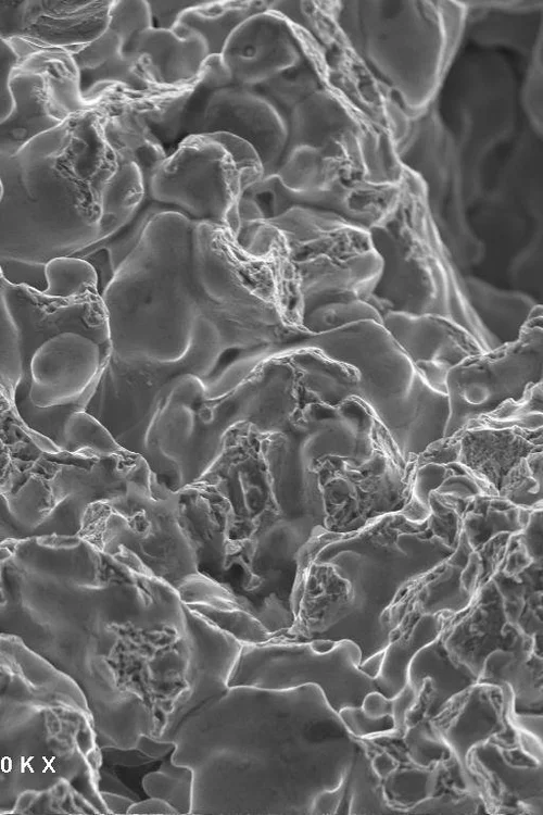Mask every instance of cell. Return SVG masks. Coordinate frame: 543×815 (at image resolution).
I'll list each match as a JSON object with an SVG mask.
<instances>
[{
    "instance_id": "6da1fadb",
    "label": "cell",
    "mask_w": 543,
    "mask_h": 815,
    "mask_svg": "<svg viewBox=\"0 0 543 815\" xmlns=\"http://www.w3.org/2000/svg\"><path fill=\"white\" fill-rule=\"evenodd\" d=\"M350 731L315 685L232 686L180 725L171 761L193 773L191 814H312L345 783Z\"/></svg>"
},
{
    "instance_id": "7a4b0ae2",
    "label": "cell",
    "mask_w": 543,
    "mask_h": 815,
    "mask_svg": "<svg viewBox=\"0 0 543 815\" xmlns=\"http://www.w3.org/2000/svg\"><path fill=\"white\" fill-rule=\"evenodd\" d=\"M104 118L96 103L0 156V256L47 263L121 227L113 198L121 162Z\"/></svg>"
},
{
    "instance_id": "3957f363",
    "label": "cell",
    "mask_w": 543,
    "mask_h": 815,
    "mask_svg": "<svg viewBox=\"0 0 543 815\" xmlns=\"http://www.w3.org/2000/svg\"><path fill=\"white\" fill-rule=\"evenodd\" d=\"M264 177L255 150L227 133L191 134L180 139L151 176L147 196L192 220L239 230L238 206Z\"/></svg>"
},
{
    "instance_id": "277c9868",
    "label": "cell",
    "mask_w": 543,
    "mask_h": 815,
    "mask_svg": "<svg viewBox=\"0 0 543 815\" xmlns=\"http://www.w3.org/2000/svg\"><path fill=\"white\" fill-rule=\"evenodd\" d=\"M362 652L344 639L282 641L243 644L228 686L286 690L315 685L330 706L340 713L358 707L367 693L378 690L372 677L361 668Z\"/></svg>"
},
{
    "instance_id": "5b68a950",
    "label": "cell",
    "mask_w": 543,
    "mask_h": 815,
    "mask_svg": "<svg viewBox=\"0 0 543 815\" xmlns=\"http://www.w3.org/2000/svg\"><path fill=\"white\" fill-rule=\"evenodd\" d=\"M200 133H227L257 153L264 176L276 172L288 143L287 115L258 91L229 85L199 87L189 104L182 138Z\"/></svg>"
},
{
    "instance_id": "8992f818",
    "label": "cell",
    "mask_w": 543,
    "mask_h": 815,
    "mask_svg": "<svg viewBox=\"0 0 543 815\" xmlns=\"http://www.w3.org/2000/svg\"><path fill=\"white\" fill-rule=\"evenodd\" d=\"M541 315L530 318L517 340L489 352H480L463 360L446 375L455 414L470 400V405L496 408L519 402L515 391H529L541 379L542 328ZM498 409V408H497ZM496 409V410H497ZM495 410V411H496Z\"/></svg>"
},
{
    "instance_id": "52a82bcc",
    "label": "cell",
    "mask_w": 543,
    "mask_h": 815,
    "mask_svg": "<svg viewBox=\"0 0 543 815\" xmlns=\"http://www.w3.org/2000/svg\"><path fill=\"white\" fill-rule=\"evenodd\" d=\"M3 299L17 337L21 377H30L29 361L36 349L64 331L81 334L94 340L105 352L112 351L108 313L97 286L61 298L3 280Z\"/></svg>"
},
{
    "instance_id": "ba28073f",
    "label": "cell",
    "mask_w": 543,
    "mask_h": 815,
    "mask_svg": "<svg viewBox=\"0 0 543 815\" xmlns=\"http://www.w3.org/2000/svg\"><path fill=\"white\" fill-rule=\"evenodd\" d=\"M113 0L0 1V39L77 53L109 26Z\"/></svg>"
},
{
    "instance_id": "9c48e42d",
    "label": "cell",
    "mask_w": 543,
    "mask_h": 815,
    "mask_svg": "<svg viewBox=\"0 0 543 815\" xmlns=\"http://www.w3.org/2000/svg\"><path fill=\"white\" fill-rule=\"evenodd\" d=\"M306 33L267 9L247 17L222 50L232 85L256 88L311 57Z\"/></svg>"
},
{
    "instance_id": "30bf717a",
    "label": "cell",
    "mask_w": 543,
    "mask_h": 815,
    "mask_svg": "<svg viewBox=\"0 0 543 815\" xmlns=\"http://www.w3.org/2000/svg\"><path fill=\"white\" fill-rule=\"evenodd\" d=\"M110 353L75 331L47 339L29 361L31 401L37 406L87 403Z\"/></svg>"
},
{
    "instance_id": "8fae6325",
    "label": "cell",
    "mask_w": 543,
    "mask_h": 815,
    "mask_svg": "<svg viewBox=\"0 0 543 815\" xmlns=\"http://www.w3.org/2000/svg\"><path fill=\"white\" fill-rule=\"evenodd\" d=\"M187 604V603H186ZM190 641L188 688L171 713L159 737L173 741L180 725L193 713L228 690V681L242 644L187 604Z\"/></svg>"
},
{
    "instance_id": "7c38bea8",
    "label": "cell",
    "mask_w": 543,
    "mask_h": 815,
    "mask_svg": "<svg viewBox=\"0 0 543 815\" xmlns=\"http://www.w3.org/2000/svg\"><path fill=\"white\" fill-rule=\"evenodd\" d=\"M383 325L417 372L434 384L445 383L451 368L483 351L460 326L434 314L391 312Z\"/></svg>"
},
{
    "instance_id": "4fadbf2b",
    "label": "cell",
    "mask_w": 543,
    "mask_h": 815,
    "mask_svg": "<svg viewBox=\"0 0 543 815\" xmlns=\"http://www.w3.org/2000/svg\"><path fill=\"white\" fill-rule=\"evenodd\" d=\"M199 84L198 77L180 84L113 85L102 91L96 103L105 112H125L140 118L165 146L182 139L186 114Z\"/></svg>"
},
{
    "instance_id": "5bb4252c",
    "label": "cell",
    "mask_w": 543,
    "mask_h": 815,
    "mask_svg": "<svg viewBox=\"0 0 543 815\" xmlns=\"http://www.w3.org/2000/svg\"><path fill=\"white\" fill-rule=\"evenodd\" d=\"M10 89L12 111L0 123L2 158L15 155L31 139L59 127L70 117L56 103L47 76L41 71L16 66Z\"/></svg>"
},
{
    "instance_id": "9a60e30c",
    "label": "cell",
    "mask_w": 543,
    "mask_h": 815,
    "mask_svg": "<svg viewBox=\"0 0 543 815\" xmlns=\"http://www.w3.org/2000/svg\"><path fill=\"white\" fill-rule=\"evenodd\" d=\"M72 57L80 97L89 104H96L110 86L139 87L156 82L147 55L125 54L121 37L109 27Z\"/></svg>"
},
{
    "instance_id": "2e32d148",
    "label": "cell",
    "mask_w": 543,
    "mask_h": 815,
    "mask_svg": "<svg viewBox=\"0 0 543 815\" xmlns=\"http://www.w3.org/2000/svg\"><path fill=\"white\" fill-rule=\"evenodd\" d=\"M123 52L147 55L155 80L162 84L197 79L210 55L200 35L179 26L172 29L149 27L123 45Z\"/></svg>"
},
{
    "instance_id": "e0dca14e",
    "label": "cell",
    "mask_w": 543,
    "mask_h": 815,
    "mask_svg": "<svg viewBox=\"0 0 543 815\" xmlns=\"http://www.w3.org/2000/svg\"><path fill=\"white\" fill-rule=\"evenodd\" d=\"M103 112L105 140L119 162L138 166L148 188L151 176L168 154L165 146L140 118L125 112Z\"/></svg>"
},
{
    "instance_id": "ac0fdd59",
    "label": "cell",
    "mask_w": 543,
    "mask_h": 815,
    "mask_svg": "<svg viewBox=\"0 0 543 815\" xmlns=\"http://www.w3.org/2000/svg\"><path fill=\"white\" fill-rule=\"evenodd\" d=\"M268 5L269 1L200 0L180 15L175 26L200 35L206 42L210 54H220L226 40L238 25Z\"/></svg>"
},
{
    "instance_id": "d6986e66",
    "label": "cell",
    "mask_w": 543,
    "mask_h": 815,
    "mask_svg": "<svg viewBox=\"0 0 543 815\" xmlns=\"http://www.w3.org/2000/svg\"><path fill=\"white\" fill-rule=\"evenodd\" d=\"M30 377H21L13 394V405L24 427L65 451L64 426L68 416L83 410L84 402L37 406L29 397Z\"/></svg>"
},
{
    "instance_id": "ffe728a7",
    "label": "cell",
    "mask_w": 543,
    "mask_h": 815,
    "mask_svg": "<svg viewBox=\"0 0 543 815\" xmlns=\"http://www.w3.org/2000/svg\"><path fill=\"white\" fill-rule=\"evenodd\" d=\"M192 786V770L171 760L142 779L144 792L151 798L165 801L177 814H191Z\"/></svg>"
},
{
    "instance_id": "44dd1931",
    "label": "cell",
    "mask_w": 543,
    "mask_h": 815,
    "mask_svg": "<svg viewBox=\"0 0 543 815\" xmlns=\"http://www.w3.org/2000/svg\"><path fill=\"white\" fill-rule=\"evenodd\" d=\"M45 271L47 288L43 293L51 297H73L98 284L92 266L76 256L54 258L46 263Z\"/></svg>"
},
{
    "instance_id": "7402d4cb",
    "label": "cell",
    "mask_w": 543,
    "mask_h": 815,
    "mask_svg": "<svg viewBox=\"0 0 543 815\" xmlns=\"http://www.w3.org/2000/svg\"><path fill=\"white\" fill-rule=\"evenodd\" d=\"M65 451L87 449L100 453L117 452L122 448L105 427L84 409L72 413L64 426Z\"/></svg>"
},
{
    "instance_id": "603a6c76",
    "label": "cell",
    "mask_w": 543,
    "mask_h": 815,
    "mask_svg": "<svg viewBox=\"0 0 543 815\" xmlns=\"http://www.w3.org/2000/svg\"><path fill=\"white\" fill-rule=\"evenodd\" d=\"M21 375L17 337L4 303L0 273V386L12 401Z\"/></svg>"
},
{
    "instance_id": "cb8c5ba5",
    "label": "cell",
    "mask_w": 543,
    "mask_h": 815,
    "mask_svg": "<svg viewBox=\"0 0 543 815\" xmlns=\"http://www.w3.org/2000/svg\"><path fill=\"white\" fill-rule=\"evenodd\" d=\"M152 26L149 1L113 0L108 27L121 37L123 45Z\"/></svg>"
},
{
    "instance_id": "d4e9b609",
    "label": "cell",
    "mask_w": 543,
    "mask_h": 815,
    "mask_svg": "<svg viewBox=\"0 0 543 815\" xmlns=\"http://www.w3.org/2000/svg\"><path fill=\"white\" fill-rule=\"evenodd\" d=\"M45 265L46 263L0 256V273L5 283L27 286L40 292L47 288Z\"/></svg>"
},
{
    "instance_id": "484cf974",
    "label": "cell",
    "mask_w": 543,
    "mask_h": 815,
    "mask_svg": "<svg viewBox=\"0 0 543 815\" xmlns=\"http://www.w3.org/2000/svg\"><path fill=\"white\" fill-rule=\"evenodd\" d=\"M18 57L13 47L0 39V123L4 121L12 111L13 100L10 89V80L13 71L18 65Z\"/></svg>"
},
{
    "instance_id": "4316f807",
    "label": "cell",
    "mask_w": 543,
    "mask_h": 815,
    "mask_svg": "<svg viewBox=\"0 0 543 815\" xmlns=\"http://www.w3.org/2000/svg\"><path fill=\"white\" fill-rule=\"evenodd\" d=\"M199 1H149L154 27L172 29L180 15Z\"/></svg>"
},
{
    "instance_id": "83f0119b",
    "label": "cell",
    "mask_w": 543,
    "mask_h": 815,
    "mask_svg": "<svg viewBox=\"0 0 543 815\" xmlns=\"http://www.w3.org/2000/svg\"><path fill=\"white\" fill-rule=\"evenodd\" d=\"M135 748L155 761L164 757L169 752H173L175 743L174 741L161 740L151 735L143 734L139 736Z\"/></svg>"
},
{
    "instance_id": "f1b7e54d",
    "label": "cell",
    "mask_w": 543,
    "mask_h": 815,
    "mask_svg": "<svg viewBox=\"0 0 543 815\" xmlns=\"http://www.w3.org/2000/svg\"><path fill=\"white\" fill-rule=\"evenodd\" d=\"M106 756L109 761L125 765V766H140L152 762L153 760L144 755L137 748H115L105 747Z\"/></svg>"
},
{
    "instance_id": "f546056e",
    "label": "cell",
    "mask_w": 543,
    "mask_h": 815,
    "mask_svg": "<svg viewBox=\"0 0 543 815\" xmlns=\"http://www.w3.org/2000/svg\"><path fill=\"white\" fill-rule=\"evenodd\" d=\"M127 814H139V815H174L176 811L165 801L156 798H151L142 801H135L128 810Z\"/></svg>"
},
{
    "instance_id": "4dcf8cb0",
    "label": "cell",
    "mask_w": 543,
    "mask_h": 815,
    "mask_svg": "<svg viewBox=\"0 0 543 815\" xmlns=\"http://www.w3.org/2000/svg\"><path fill=\"white\" fill-rule=\"evenodd\" d=\"M103 804L111 813L127 814L131 804L136 801L127 795L111 792H100Z\"/></svg>"
},
{
    "instance_id": "1f68e13d",
    "label": "cell",
    "mask_w": 543,
    "mask_h": 815,
    "mask_svg": "<svg viewBox=\"0 0 543 815\" xmlns=\"http://www.w3.org/2000/svg\"><path fill=\"white\" fill-rule=\"evenodd\" d=\"M1 195H2V187H1V179H0V199H1Z\"/></svg>"
}]
</instances>
